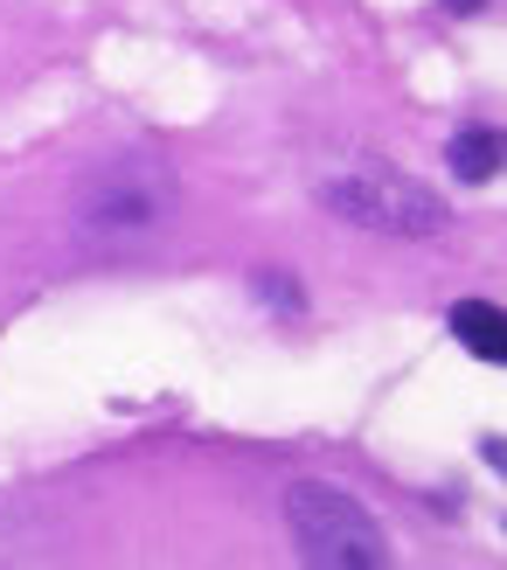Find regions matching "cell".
Segmentation results:
<instances>
[{
	"label": "cell",
	"instance_id": "3957f363",
	"mask_svg": "<svg viewBox=\"0 0 507 570\" xmlns=\"http://www.w3.org/2000/svg\"><path fill=\"white\" fill-rule=\"evenodd\" d=\"M320 203L355 223V230H382V237H438L445 230V203L431 188H417L397 167H348V175L320 181Z\"/></svg>",
	"mask_w": 507,
	"mask_h": 570
},
{
	"label": "cell",
	"instance_id": "5b68a950",
	"mask_svg": "<svg viewBox=\"0 0 507 570\" xmlns=\"http://www.w3.org/2000/svg\"><path fill=\"white\" fill-rule=\"evenodd\" d=\"M445 160H453L459 181H494L500 175V132L494 126H466L453 147H445Z\"/></svg>",
	"mask_w": 507,
	"mask_h": 570
},
{
	"label": "cell",
	"instance_id": "7a4b0ae2",
	"mask_svg": "<svg viewBox=\"0 0 507 570\" xmlns=\"http://www.w3.org/2000/svg\"><path fill=\"white\" fill-rule=\"evenodd\" d=\"M286 529H292L299 557L320 570H382L389 563L382 522L334 480H299L286 494Z\"/></svg>",
	"mask_w": 507,
	"mask_h": 570
},
{
	"label": "cell",
	"instance_id": "8992f818",
	"mask_svg": "<svg viewBox=\"0 0 507 570\" xmlns=\"http://www.w3.org/2000/svg\"><path fill=\"white\" fill-rule=\"evenodd\" d=\"M258 299H271V306H286V313H299V285H286L278 272H265L258 278Z\"/></svg>",
	"mask_w": 507,
	"mask_h": 570
},
{
	"label": "cell",
	"instance_id": "52a82bcc",
	"mask_svg": "<svg viewBox=\"0 0 507 570\" xmlns=\"http://www.w3.org/2000/svg\"><path fill=\"white\" fill-rule=\"evenodd\" d=\"M445 8H453V14H480L487 0H445Z\"/></svg>",
	"mask_w": 507,
	"mask_h": 570
},
{
	"label": "cell",
	"instance_id": "277c9868",
	"mask_svg": "<svg viewBox=\"0 0 507 570\" xmlns=\"http://www.w3.org/2000/svg\"><path fill=\"white\" fill-rule=\"evenodd\" d=\"M453 334H459L480 362H507V313H500L494 299H459V306H453Z\"/></svg>",
	"mask_w": 507,
	"mask_h": 570
},
{
	"label": "cell",
	"instance_id": "6da1fadb",
	"mask_svg": "<svg viewBox=\"0 0 507 570\" xmlns=\"http://www.w3.org/2000/svg\"><path fill=\"white\" fill-rule=\"evenodd\" d=\"M181 209V181L160 154H111L98 167H83V181L70 195V223L91 250H139L153 244Z\"/></svg>",
	"mask_w": 507,
	"mask_h": 570
}]
</instances>
